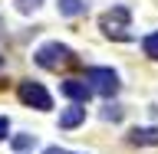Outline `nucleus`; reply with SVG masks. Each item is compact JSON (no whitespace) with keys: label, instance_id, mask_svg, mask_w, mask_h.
<instances>
[{"label":"nucleus","instance_id":"13","mask_svg":"<svg viewBox=\"0 0 158 154\" xmlns=\"http://www.w3.org/2000/svg\"><path fill=\"white\" fill-rule=\"evenodd\" d=\"M7 135H10V118H3V115H0V141H3Z\"/></svg>","mask_w":158,"mask_h":154},{"label":"nucleus","instance_id":"10","mask_svg":"<svg viewBox=\"0 0 158 154\" xmlns=\"http://www.w3.org/2000/svg\"><path fill=\"white\" fill-rule=\"evenodd\" d=\"M36 144V135H17L13 138V148H17V151H27V148H33Z\"/></svg>","mask_w":158,"mask_h":154},{"label":"nucleus","instance_id":"5","mask_svg":"<svg viewBox=\"0 0 158 154\" xmlns=\"http://www.w3.org/2000/svg\"><path fill=\"white\" fill-rule=\"evenodd\" d=\"M59 89H63V95H66V98H73V102H79V105H86L89 95H92V89L86 85V79H66Z\"/></svg>","mask_w":158,"mask_h":154},{"label":"nucleus","instance_id":"3","mask_svg":"<svg viewBox=\"0 0 158 154\" xmlns=\"http://www.w3.org/2000/svg\"><path fill=\"white\" fill-rule=\"evenodd\" d=\"M86 85L92 89L96 95L112 98L118 92V76L112 72V69H106V66H92V69H86Z\"/></svg>","mask_w":158,"mask_h":154},{"label":"nucleus","instance_id":"15","mask_svg":"<svg viewBox=\"0 0 158 154\" xmlns=\"http://www.w3.org/2000/svg\"><path fill=\"white\" fill-rule=\"evenodd\" d=\"M0 66H3V56H0Z\"/></svg>","mask_w":158,"mask_h":154},{"label":"nucleus","instance_id":"2","mask_svg":"<svg viewBox=\"0 0 158 154\" xmlns=\"http://www.w3.org/2000/svg\"><path fill=\"white\" fill-rule=\"evenodd\" d=\"M132 13H128V7H112L102 13V33H106L109 39H118V43H125V39H132Z\"/></svg>","mask_w":158,"mask_h":154},{"label":"nucleus","instance_id":"8","mask_svg":"<svg viewBox=\"0 0 158 154\" xmlns=\"http://www.w3.org/2000/svg\"><path fill=\"white\" fill-rule=\"evenodd\" d=\"M56 7L63 17H79V13H86V0H56Z\"/></svg>","mask_w":158,"mask_h":154},{"label":"nucleus","instance_id":"11","mask_svg":"<svg viewBox=\"0 0 158 154\" xmlns=\"http://www.w3.org/2000/svg\"><path fill=\"white\" fill-rule=\"evenodd\" d=\"M13 3H17L20 13H33V10L40 7V0H13Z\"/></svg>","mask_w":158,"mask_h":154},{"label":"nucleus","instance_id":"4","mask_svg":"<svg viewBox=\"0 0 158 154\" xmlns=\"http://www.w3.org/2000/svg\"><path fill=\"white\" fill-rule=\"evenodd\" d=\"M17 95H20V102L30 105V108H40V112H49V108H53V98H49V92L40 85V82H20Z\"/></svg>","mask_w":158,"mask_h":154},{"label":"nucleus","instance_id":"12","mask_svg":"<svg viewBox=\"0 0 158 154\" xmlns=\"http://www.w3.org/2000/svg\"><path fill=\"white\" fill-rule=\"evenodd\" d=\"M102 118H106V121H118V118H122V112H118L115 105H109L106 112H102Z\"/></svg>","mask_w":158,"mask_h":154},{"label":"nucleus","instance_id":"1","mask_svg":"<svg viewBox=\"0 0 158 154\" xmlns=\"http://www.w3.org/2000/svg\"><path fill=\"white\" fill-rule=\"evenodd\" d=\"M36 66L49 69V72H59V69H66L76 62V56H73V49L63 46V43H43V46L36 49Z\"/></svg>","mask_w":158,"mask_h":154},{"label":"nucleus","instance_id":"16","mask_svg":"<svg viewBox=\"0 0 158 154\" xmlns=\"http://www.w3.org/2000/svg\"><path fill=\"white\" fill-rule=\"evenodd\" d=\"M0 30H3V20H0Z\"/></svg>","mask_w":158,"mask_h":154},{"label":"nucleus","instance_id":"14","mask_svg":"<svg viewBox=\"0 0 158 154\" xmlns=\"http://www.w3.org/2000/svg\"><path fill=\"white\" fill-rule=\"evenodd\" d=\"M43 154H73V151H66V148H46Z\"/></svg>","mask_w":158,"mask_h":154},{"label":"nucleus","instance_id":"9","mask_svg":"<svg viewBox=\"0 0 158 154\" xmlns=\"http://www.w3.org/2000/svg\"><path fill=\"white\" fill-rule=\"evenodd\" d=\"M142 49H145L148 59H158V33H148V36L142 39Z\"/></svg>","mask_w":158,"mask_h":154},{"label":"nucleus","instance_id":"6","mask_svg":"<svg viewBox=\"0 0 158 154\" xmlns=\"http://www.w3.org/2000/svg\"><path fill=\"white\" fill-rule=\"evenodd\" d=\"M86 121V105H79V102H73V105L59 115V128H76Z\"/></svg>","mask_w":158,"mask_h":154},{"label":"nucleus","instance_id":"7","mask_svg":"<svg viewBox=\"0 0 158 154\" xmlns=\"http://www.w3.org/2000/svg\"><path fill=\"white\" fill-rule=\"evenodd\" d=\"M128 141L135 148H152V144H158V128H135L128 135Z\"/></svg>","mask_w":158,"mask_h":154}]
</instances>
